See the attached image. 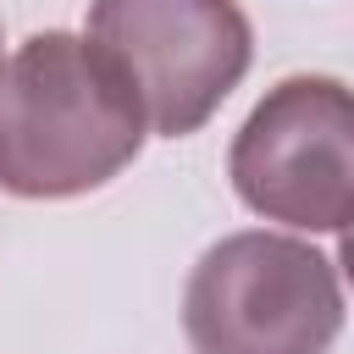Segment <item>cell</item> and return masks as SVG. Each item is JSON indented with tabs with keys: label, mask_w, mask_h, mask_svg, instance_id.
I'll return each mask as SVG.
<instances>
[{
	"label": "cell",
	"mask_w": 354,
	"mask_h": 354,
	"mask_svg": "<svg viewBox=\"0 0 354 354\" xmlns=\"http://www.w3.org/2000/svg\"><path fill=\"white\" fill-rule=\"evenodd\" d=\"M144 105L122 66L77 33H33L0 72V188L72 199L105 188L144 149Z\"/></svg>",
	"instance_id": "6da1fadb"
},
{
	"label": "cell",
	"mask_w": 354,
	"mask_h": 354,
	"mask_svg": "<svg viewBox=\"0 0 354 354\" xmlns=\"http://www.w3.org/2000/svg\"><path fill=\"white\" fill-rule=\"evenodd\" d=\"M183 332L194 354H326L343 332V288L321 249L232 232L188 271Z\"/></svg>",
	"instance_id": "7a4b0ae2"
},
{
	"label": "cell",
	"mask_w": 354,
	"mask_h": 354,
	"mask_svg": "<svg viewBox=\"0 0 354 354\" xmlns=\"http://www.w3.org/2000/svg\"><path fill=\"white\" fill-rule=\"evenodd\" d=\"M227 177L238 199L299 232L354 227V88L337 77H282L232 138Z\"/></svg>",
	"instance_id": "3957f363"
},
{
	"label": "cell",
	"mask_w": 354,
	"mask_h": 354,
	"mask_svg": "<svg viewBox=\"0 0 354 354\" xmlns=\"http://www.w3.org/2000/svg\"><path fill=\"white\" fill-rule=\"evenodd\" d=\"M88 39L122 66L149 127L166 138L199 133L254 55L238 0H94Z\"/></svg>",
	"instance_id": "277c9868"
},
{
	"label": "cell",
	"mask_w": 354,
	"mask_h": 354,
	"mask_svg": "<svg viewBox=\"0 0 354 354\" xmlns=\"http://www.w3.org/2000/svg\"><path fill=\"white\" fill-rule=\"evenodd\" d=\"M337 260H343V277L354 282V227L343 232V243H337Z\"/></svg>",
	"instance_id": "5b68a950"
},
{
	"label": "cell",
	"mask_w": 354,
	"mask_h": 354,
	"mask_svg": "<svg viewBox=\"0 0 354 354\" xmlns=\"http://www.w3.org/2000/svg\"><path fill=\"white\" fill-rule=\"evenodd\" d=\"M0 72H6V66H0Z\"/></svg>",
	"instance_id": "8992f818"
}]
</instances>
